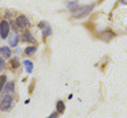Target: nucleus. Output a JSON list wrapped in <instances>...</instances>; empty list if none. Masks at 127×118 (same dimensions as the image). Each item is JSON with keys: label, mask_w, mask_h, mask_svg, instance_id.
Instances as JSON below:
<instances>
[{"label": "nucleus", "mask_w": 127, "mask_h": 118, "mask_svg": "<svg viewBox=\"0 0 127 118\" xmlns=\"http://www.w3.org/2000/svg\"><path fill=\"white\" fill-rule=\"evenodd\" d=\"M12 106V95L11 94H7L3 98L0 99V110L1 111H8Z\"/></svg>", "instance_id": "f257e3e1"}, {"label": "nucleus", "mask_w": 127, "mask_h": 118, "mask_svg": "<svg viewBox=\"0 0 127 118\" xmlns=\"http://www.w3.org/2000/svg\"><path fill=\"white\" fill-rule=\"evenodd\" d=\"M0 54L8 58L10 56H11V49H10L8 46H0Z\"/></svg>", "instance_id": "0eeeda50"}, {"label": "nucleus", "mask_w": 127, "mask_h": 118, "mask_svg": "<svg viewBox=\"0 0 127 118\" xmlns=\"http://www.w3.org/2000/svg\"><path fill=\"white\" fill-rule=\"evenodd\" d=\"M23 65H25V68H26V72H28V73H32V71H33V64H32V61L26 60L25 63H23Z\"/></svg>", "instance_id": "f8f14e48"}, {"label": "nucleus", "mask_w": 127, "mask_h": 118, "mask_svg": "<svg viewBox=\"0 0 127 118\" xmlns=\"http://www.w3.org/2000/svg\"><path fill=\"white\" fill-rule=\"evenodd\" d=\"M93 7H94V4H89V6L81 7L79 10H75V11L72 12V17H75V18H82V17H85V15H88L89 12L93 10Z\"/></svg>", "instance_id": "f03ea898"}, {"label": "nucleus", "mask_w": 127, "mask_h": 118, "mask_svg": "<svg viewBox=\"0 0 127 118\" xmlns=\"http://www.w3.org/2000/svg\"><path fill=\"white\" fill-rule=\"evenodd\" d=\"M59 117V113H55V114H51L49 117H47V118H58Z\"/></svg>", "instance_id": "dca6fc26"}, {"label": "nucleus", "mask_w": 127, "mask_h": 118, "mask_svg": "<svg viewBox=\"0 0 127 118\" xmlns=\"http://www.w3.org/2000/svg\"><path fill=\"white\" fill-rule=\"evenodd\" d=\"M11 67L12 68H18V67H19V61H18V58H12L11 60Z\"/></svg>", "instance_id": "4468645a"}, {"label": "nucleus", "mask_w": 127, "mask_h": 118, "mask_svg": "<svg viewBox=\"0 0 127 118\" xmlns=\"http://www.w3.org/2000/svg\"><path fill=\"white\" fill-rule=\"evenodd\" d=\"M18 41H19V35H18L17 33H12L11 35H10V45H11V46H15V45L18 44Z\"/></svg>", "instance_id": "1a4fd4ad"}, {"label": "nucleus", "mask_w": 127, "mask_h": 118, "mask_svg": "<svg viewBox=\"0 0 127 118\" xmlns=\"http://www.w3.org/2000/svg\"><path fill=\"white\" fill-rule=\"evenodd\" d=\"M21 41L29 42V44H36V39H34V37L32 35V33H29V31H25V33L21 35Z\"/></svg>", "instance_id": "39448f33"}, {"label": "nucleus", "mask_w": 127, "mask_h": 118, "mask_svg": "<svg viewBox=\"0 0 127 118\" xmlns=\"http://www.w3.org/2000/svg\"><path fill=\"white\" fill-rule=\"evenodd\" d=\"M10 35V23L6 19L0 22V37L1 38H7Z\"/></svg>", "instance_id": "20e7f679"}, {"label": "nucleus", "mask_w": 127, "mask_h": 118, "mask_svg": "<svg viewBox=\"0 0 127 118\" xmlns=\"http://www.w3.org/2000/svg\"><path fill=\"white\" fill-rule=\"evenodd\" d=\"M4 65H6V63H4V60L1 57H0V71H1V69L4 68Z\"/></svg>", "instance_id": "2eb2a0df"}, {"label": "nucleus", "mask_w": 127, "mask_h": 118, "mask_svg": "<svg viewBox=\"0 0 127 118\" xmlns=\"http://www.w3.org/2000/svg\"><path fill=\"white\" fill-rule=\"evenodd\" d=\"M14 82H10L8 84L6 85V88H3V91H4V95H7V94H11L12 95V92H14Z\"/></svg>", "instance_id": "6e6552de"}, {"label": "nucleus", "mask_w": 127, "mask_h": 118, "mask_svg": "<svg viewBox=\"0 0 127 118\" xmlns=\"http://www.w3.org/2000/svg\"><path fill=\"white\" fill-rule=\"evenodd\" d=\"M6 83H7V76L6 75H1L0 76V92H3V88L6 85Z\"/></svg>", "instance_id": "9b49d317"}, {"label": "nucleus", "mask_w": 127, "mask_h": 118, "mask_svg": "<svg viewBox=\"0 0 127 118\" xmlns=\"http://www.w3.org/2000/svg\"><path fill=\"white\" fill-rule=\"evenodd\" d=\"M36 50H37V46H36V45L28 46V48L25 49V54H26V56H32V54H34V53H36Z\"/></svg>", "instance_id": "9d476101"}, {"label": "nucleus", "mask_w": 127, "mask_h": 118, "mask_svg": "<svg viewBox=\"0 0 127 118\" xmlns=\"http://www.w3.org/2000/svg\"><path fill=\"white\" fill-rule=\"evenodd\" d=\"M56 109H58L59 114L64 111V103H63V101H58V103H56Z\"/></svg>", "instance_id": "ddd939ff"}, {"label": "nucleus", "mask_w": 127, "mask_h": 118, "mask_svg": "<svg viewBox=\"0 0 127 118\" xmlns=\"http://www.w3.org/2000/svg\"><path fill=\"white\" fill-rule=\"evenodd\" d=\"M40 27L41 29H44V31H42V37H44V38H47V37H49L51 34H52V29L49 27V26L47 25V23L45 22H42V23H40Z\"/></svg>", "instance_id": "423d86ee"}, {"label": "nucleus", "mask_w": 127, "mask_h": 118, "mask_svg": "<svg viewBox=\"0 0 127 118\" xmlns=\"http://www.w3.org/2000/svg\"><path fill=\"white\" fill-rule=\"evenodd\" d=\"M29 25H30V22H29V19L25 17V15H19V17L15 19V26H17V29L23 30V29L29 27Z\"/></svg>", "instance_id": "7ed1b4c3"}]
</instances>
